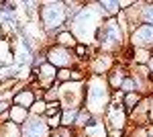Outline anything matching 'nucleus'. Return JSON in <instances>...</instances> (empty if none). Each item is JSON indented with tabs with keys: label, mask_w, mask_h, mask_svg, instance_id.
Masks as SVG:
<instances>
[{
	"label": "nucleus",
	"mask_w": 153,
	"mask_h": 137,
	"mask_svg": "<svg viewBox=\"0 0 153 137\" xmlns=\"http://www.w3.org/2000/svg\"><path fill=\"white\" fill-rule=\"evenodd\" d=\"M123 88H125L127 92H131V90H133V82H131V80H127L125 84H123Z\"/></svg>",
	"instance_id": "obj_24"
},
{
	"label": "nucleus",
	"mask_w": 153,
	"mask_h": 137,
	"mask_svg": "<svg viewBox=\"0 0 153 137\" xmlns=\"http://www.w3.org/2000/svg\"><path fill=\"white\" fill-rule=\"evenodd\" d=\"M106 100H108V84L100 78H94L90 82V90H88V104L92 111H102Z\"/></svg>",
	"instance_id": "obj_1"
},
{
	"label": "nucleus",
	"mask_w": 153,
	"mask_h": 137,
	"mask_svg": "<svg viewBox=\"0 0 153 137\" xmlns=\"http://www.w3.org/2000/svg\"><path fill=\"white\" fill-rule=\"evenodd\" d=\"M51 78H55V66L51 64L41 66V80H51Z\"/></svg>",
	"instance_id": "obj_12"
},
{
	"label": "nucleus",
	"mask_w": 153,
	"mask_h": 137,
	"mask_svg": "<svg viewBox=\"0 0 153 137\" xmlns=\"http://www.w3.org/2000/svg\"><path fill=\"white\" fill-rule=\"evenodd\" d=\"M108 66H110V59H108V57H102V59H100V61H98V64L94 66V70L98 72V74H100V72H102V70H106Z\"/></svg>",
	"instance_id": "obj_19"
},
{
	"label": "nucleus",
	"mask_w": 153,
	"mask_h": 137,
	"mask_svg": "<svg viewBox=\"0 0 153 137\" xmlns=\"http://www.w3.org/2000/svg\"><path fill=\"white\" fill-rule=\"evenodd\" d=\"M108 121H110V125L112 127H123L125 123V113H123V109L117 106V109H110V113H108Z\"/></svg>",
	"instance_id": "obj_8"
},
{
	"label": "nucleus",
	"mask_w": 153,
	"mask_h": 137,
	"mask_svg": "<svg viewBox=\"0 0 153 137\" xmlns=\"http://www.w3.org/2000/svg\"><path fill=\"white\" fill-rule=\"evenodd\" d=\"M61 96H63V103H65V106H71V109H76V104L82 100V86L80 84H65L63 88H61Z\"/></svg>",
	"instance_id": "obj_3"
},
{
	"label": "nucleus",
	"mask_w": 153,
	"mask_h": 137,
	"mask_svg": "<svg viewBox=\"0 0 153 137\" xmlns=\"http://www.w3.org/2000/svg\"><path fill=\"white\" fill-rule=\"evenodd\" d=\"M100 6H102V10H104L106 14H114L117 8L120 6V2H100Z\"/></svg>",
	"instance_id": "obj_15"
},
{
	"label": "nucleus",
	"mask_w": 153,
	"mask_h": 137,
	"mask_svg": "<svg viewBox=\"0 0 153 137\" xmlns=\"http://www.w3.org/2000/svg\"><path fill=\"white\" fill-rule=\"evenodd\" d=\"M41 19H43L45 29L61 27L63 21H65V8H63V4H59V2H49V4H45L43 10H41Z\"/></svg>",
	"instance_id": "obj_2"
},
{
	"label": "nucleus",
	"mask_w": 153,
	"mask_h": 137,
	"mask_svg": "<svg viewBox=\"0 0 153 137\" xmlns=\"http://www.w3.org/2000/svg\"><path fill=\"white\" fill-rule=\"evenodd\" d=\"M135 47H151L153 45V25H143L133 33Z\"/></svg>",
	"instance_id": "obj_4"
},
{
	"label": "nucleus",
	"mask_w": 153,
	"mask_h": 137,
	"mask_svg": "<svg viewBox=\"0 0 153 137\" xmlns=\"http://www.w3.org/2000/svg\"><path fill=\"white\" fill-rule=\"evenodd\" d=\"M4 106H6V104H4V103H0V111H2V109H4Z\"/></svg>",
	"instance_id": "obj_27"
},
{
	"label": "nucleus",
	"mask_w": 153,
	"mask_h": 137,
	"mask_svg": "<svg viewBox=\"0 0 153 137\" xmlns=\"http://www.w3.org/2000/svg\"><path fill=\"white\" fill-rule=\"evenodd\" d=\"M70 78H71L70 70H61V72H59V80H70Z\"/></svg>",
	"instance_id": "obj_23"
},
{
	"label": "nucleus",
	"mask_w": 153,
	"mask_h": 137,
	"mask_svg": "<svg viewBox=\"0 0 153 137\" xmlns=\"http://www.w3.org/2000/svg\"><path fill=\"white\" fill-rule=\"evenodd\" d=\"M149 68H151V72H153V55H151V59H149Z\"/></svg>",
	"instance_id": "obj_26"
},
{
	"label": "nucleus",
	"mask_w": 153,
	"mask_h": 137,
	"mask_svg": "<svg viewBox=\"0 0 153 137\" xmlns=\"http://www.w3.org/2000/svg\"><path fill=\"white\" fill-rule=\"evenodd\" d=\"M53 137H59V135H53Z\"/></svg>",
	"instance_id": "obj_28"
},
{
	"label": "nucleus",
	"mask_w": 153,
	"mask_h": 137,
	"mask_svg": "<svg viewBox=\"0 0 153 137\" xmlns=\"http://www.w3.org/2000/svg\"><path fill=\"white\" fill-rule=\"evenodd\" d=\"M70 53L63 49V47H55V49H51L47 53V64H51V66H55V68H63L65 70V66L70 64Z\"/></svg>",
	"instance_id": "obj_7"
},
{
	"label": "nucleus",
	"mask_w": 153,
	"mask_h": 137,
	"mask_svg": "<svg viewBox=\"0 0 153 137\" xmlns=\"http://www.w3.org/2000/svg\"><path fill=\"white\" fill-rule=\"evenodd\" d=\"M45 113H47L49 117H59V115H61V106H59L57 103L47 104V111H45Z\"/></svg>",
	"instance_id": "obj_18"
},
{
	"label": "nucleus",
	"mask_w": 153,
	"mask_h": 137,
	"mask_svg": "<svg viewBox=\"0 0 153 137\" xmlns=\"http://www.w3.org/2000/svg\"><path fill=\"white\" fill-rule=\"evenodd\" d=\"M23 135L25 137H49V129H47V125L41 123L39 119H31V121L25 123Z\"/></svg>",
	"instance_id": "obj_5"
},
{
	"label": "nucleus",
	"mask_w": 153,
	"mask_h": 137,
	"mask_svg": "<svg viewBox=\"0 0 153 137\" xmlns=\"http://www.w3.org/2000/svg\"><path fill=\"white\" fill-rule=\"evenodd\" d=\"M14 103H16V106H23V109L33 106V92L25 90V92H21V94H16V96H14Z\"/></svg>",
	"instance_id": "obj_9"
},
{
	"label": "nucleus",
	"mask_w": 153,
	"mask_h": 137,
	"mask_svg": "<svg viewBox=\"0 0 153 137\" xmlns=\"http://www.w3.org/2000/svg\"><path fill=\"white\" fill-rule=\"evenodd\" d=\"M57 41H59V45H61V47H74V45H76V39H74V35H71V33H61V35H59V37H57Z\"/></svg>",
	"instance_id": "obj_13"
},
{
	"label": "nucleus",
	"mask_w": 153,
	"mask_h": 137,
	"mask_svg": "<svg viewBox=\"0 0 153 137\" xmlns=\"http://www.w3.org/2000/svg\"><path fill=\"white\" fill-rule=\"evenodd\" d=\"M86 133H88V137H106L104 123H94V125H88Z\"/></svg>",
	"instance_id": "obj_10"
},
{
	"label": "nucleus",
	"mask_w": 153,
	"mask_h": 137,
	"mask_svg": "<svg viewBox=\"0 0 153 137\" xmlns=\"http://www.w3.org/2000/svg\"><path fill=\"white\" fill-rule=\"evenodd\" d=\"M143 21H147V25H153V6H147L143 10Z\"/></svg>",
	"instance_id": "obj_20"
},
{
	"label": "nucleus",
	"mask_w": 153,
	"mask_h": 137,
	"mask_svg": "<svg viewBox=\"0 0 153 137\" xmlns=\"http://www.w3.org/2000/svg\"><path fill=\"white\" fill-rule=\"evenodd\" d=\"M76 51H78V55H84V53H86V49H84V45H78V47H76Z\"/></svg>",
	"instance_id": "obj_25"
},
{
	"label": "nucleus",
	"mask_w": 153,
	"mask_h": 137,
	"mask_svg": "<svg viewBox=\"0 0 153 137\" xmlns=\"http://www.w3.org/2000/svg\"><path fill=\"white\" fill-rule=\"evenodd\" d=\"M88 121H90V111L86 109V111H80L78 113V119H76V125H88Z\"/></svg>",
	"instance_id": "obj_16"
},
{
	"label": "nucleus",
	"mask_w": 153,
	"mask_h": 137,
	"mask_svg": "<svg viewBox=\"0 0 153 137\" xmlns=\"http://www.w3.org/2000/svg\"><path fill=\"white\" fill-rule=\"evenodd\" d=\"M125 80V72L123 70H117V72H112V78H110V84L112 86H118V84H123Z\"/></svg>",
	"instance_id": "obj_17"
},
{
	"label": "nucleus",
	"mask_w": 153,
	"mask_h": 137,
	"mask_svg": "<svg viewBox=\"0 0 153 137\" xmlns=\"http://www.w3.org/2000/svg\"><path fill=\"white\" fill-rule=\"evenodd\" d=\"M135 103H139V94H129V96H127V100H125V104H127V109H133V104Z\"/></svg>",
	"instance_id": "obj_21"
},
{
	"label": "nucleus",
	"mask_w": 153,
	"mask_h": 137,
	"mask_svg": "<svg viewBox=\"0 0 153 137\" xmlns=\"http://www.w3.org/2000/svg\"><path fill=\"white\" fill-rule=\"evenodd\" d=\"M10 119L14 121V123H23L25 119H27V109H23V106H14L10 111Z\"/></svg>",
	"instance_id": "obj_11"
},
{
	"label": "nucleus",
	"mask_w": 153,
	"mask_h": 137,
	"mask_svg": "<svg viewBox=\"0 0 153 137\" xmlns=\"http://www.w3.org/2000/svg\"><path fill=\"white\" fill-rule=\"evenodd\" d=\"M102 33H104V43L106 47H110V45H114V43H118L120 41V29H118V25L114 19H110L108 23L102 27Z\"/></svg>",
	"instance_id": "obj_6"
},
{
	"label": "nucleus",
	"mask_w": 153,
	"mask_h": 137,
	"mask_svg": "<svg viewBox=\"0 0 153 137\" xmlns=\"http://www.w3.org/2000/svg\"><path fill=\"white\" fill-rule=\"evenodd\" d=\"M76 119H78V111H76V109H71V111H68V113L61 117V125L70 127L71 123H76Z\"/></svg>",
	"instance_id": "obj_14"
},
{
	"label": "nucleus",
	"mask_w": 153,
	"mask_h": 137,
	"mask_svg": "<svg viewBox=\"0 0 153 137\" xmlns=\"http://www.w3.org/2000/svg\"><path fill=\"white\" fill-rule=\"evenodd\" d=\"M45 106H47V104L43 103V100H41V103H35L33 104V113H45V111H47Z\"/></svg>",
	"instance_id": "obj_22"
}]
</instances>
